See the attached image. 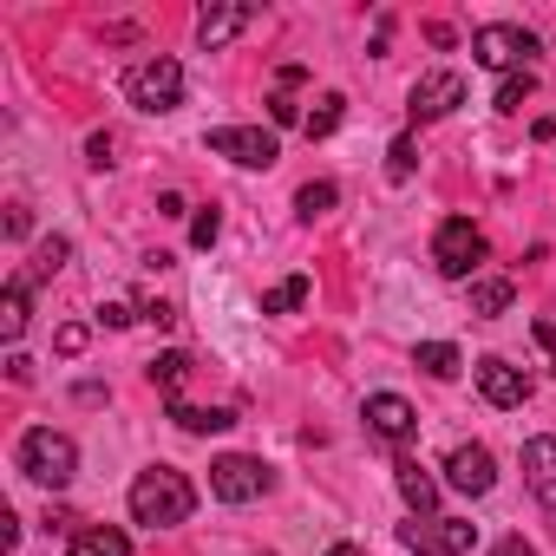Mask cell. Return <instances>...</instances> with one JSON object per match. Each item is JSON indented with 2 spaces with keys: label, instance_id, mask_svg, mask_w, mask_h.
<instances>
[{
  "label": "cell",
  "instance_id": "cell-1",
  "mask_svg": "<svg viewBox=\"0 0 556 556\" xmlns=\"http://www.w3.org/2000/svg\"><path fill=\"white\" fill-rule=\"evenodd\" d=\"M190 510H197V484H190L184 471L151 465V471L131 478V517H138L144 530H170V523H184Z\"/></svg>",
  "mask_w": 556,
  "mask_h": 556
},
{
  "label": "cell",
  "instance_id": "cell-2",
  "mask_svg": "<svg viewBox=\"0 0 556 556\" xmlns=\"http://www.w3.org/2000/svg\"><path fill=\"white\" fill-rule=\"evenodd\" d=\"M21 471L34 478V484H47V491H66L73 484V471H79V452H73V439L66 432H53V426H34V432H21Z\"/></svg>",
  "mask_w": 556,
  "mask_h": 556
},
{
  "label": "cell",
  "instance_id": "cell-3",
  "mask_svg": "<svg viewBox=\"0 0 556 556\" xmlns=\"http://www.w3.org/2000/svg\"><path fill=\"white\" fill-rule=\"evenodd\" d=\"M125 99L138 105V112H177L184 105V66L177 60H144V66H131V79H125Z\"/></svg>",
  "mask_w": 556,
  "mask_h": 556
},
{
  "label": "cell",
  "instance_id": "cell-4",
  "mask_svg": "<svg viewBox=\"0 0 556 556\" xmlns=\"http://www.w3.org/2000/svg\"><path fill=\"white\" fill-rule=\"evenodd\" d=\"M432 262H439V275L465 282V275L484 262V229H478L471 216H445V223H439V236H432Z\"/></svg>",
  "mask_w": 556,
  "mask_h": 556
},
{
  "label": "cell",
  "instance_id": "cell-5",
  "mask_svg": "<svg viewBox=\"0 0 556 556\" xmlns=\"http://www.w3.org/2000/svg\"><path fill=\"white\" fill-rule=\"evenodd\" d=\"M471 53H478V66H491V73H530V60L543 53L536 47V34H523V27H478V40H471Z\"/></svg>",
  "mask_w": 556,
  "mask_h": 556
},
{
  "label": "cell",
  "instance_id": "cell-6",
  "mask_svg": "<svg viewBox=\"0 0 556 556\" xmlns=\"http://www.w3.org/2000/svg\"><path fill=\"white\" fill-rule=\"evenodd\" d=\"M400 543L406 549H419V556H465L471 543H478V523H458V517H413V523H400Z\"/></svg>",
  "mask_w": 556,
  "mask_h": 556
},
{
  "label": "cell",
  "instance_id": "cell-7",
  "mask_svg": "<svg viewBox=\"0 0 556 556\" xmlns=\"http://www.w3.org/2000/svg\"><path fill=\"white\" fill-rule=\"evenodd\" d=\"M210 151L229 157V164H242V170H268L275 157H282L275 131H262V125H216L210 131Z\"/></svg>",
  "mask_w": 556,
  "mask_h": 556
},
{
  "label": "cell",
  "instance_id": "cell-8",
  "mask_svg": "<svg viewBox=\"0 0 556 556\" xmlns=\"http://www.w3.org/2000/svg\"><path fill=\"white\" fill-rule=\"evenodd\" d=\"M210 491H216L223 504H249V497H262V491H268V465H262V458L229 452V458H216V465H210Z\"/></svg>",
  "mask_w": 556,
  "mask_h": 556
},
{
  "label": "cell",
  "instance_id": "cell-9",
  "mask_svg": "<svg viewBox=\"0 0 556 556\" xmlns=\"http://www.w3.org/2000/svg\"><path fill=\"white\" fill-rule=\"evenodd\" d=\"M361 419H367V432H374V439H387V445H406V439L419 432V413H413L400 393H374Z\"/></svg>",
  "mask_w": 556,
  "mask_h": 556
},
{
  "label": "cell",
  "instance_id": "cell-10",
  "mask_svg": "<svg viewBox=\"0 0 556 556\" xmlns=\"http://www.w3.org/2000/svg\"><path fill=\"white\" fill-rule=\"evenodd\" d=\"M471 374H478V393H484L491 406H523V400H530V380H523V367H510V361H497V354H484Z\"/></svg>",
  "mask_w": 556,
  "mask_h": 556
},
{
  "label": "cell",
  "instance_id": "cell-11",
  "mask_svg": "<svg viewBox=\"0 0 556 556\" xmlns=\"http://www.w3.org/2000/svg\"><path fill=\"white\" fill-rule=\"evenodd\" d=\"M465 105V79L458 73H426L419 86H413V118H445V112H458Z\"/></svg>",
  "mask_w": 556,
  "mask_h": 556
},
{
  "label": "cell",
  "instance_id": "cell-12",
  "mask_svg": "<svg viewBox=\"0 0 556 556\" xmlns=\"http://www.w3.org/2000/svg\"><path fill=\"white\" fill-rule=\"evenodd\" d=\"M445 478H452L465 497H484V491L497 484V465H491V452H484V445H458V452L445 458Z\"/></svg>",
  "mask_w": 556,
  "mask_h": 556
},
{
  "label": "cell",
  "instance_id": "cell-13",
  "mask_svg": "<svg viewBox=\"0 0 556 556\" xmlns=\"http://www.w3.org/2000/svg\"><path fill=\"white\" fill-rule=\"evenodd\" d=\"M523 484H530L536 504L556 517V439H530V445H523Z\"/></svg>",
  "mask_w": 556,
  "mask_h": 556
},
{
  "label": "cell",
  "instance_id": "cell-14",
  "mask_svg": "<svg viewBox=\"0 0 556 556\" xmlns=\"http://www.w3.org/2000/svg\"><path fill=\"white\" fill-rule=\"evenodd\" d=\"M393 471H400V497L413 504V517H432V504H439V478H432L419 458H406V452H400Z\"/></svg>",
  "mask_w": 556,
  "mask_h": 556
},
{
  "label": "cell",
  "instance_id": "cell-15",
  "mask_svg": "<svg viewBox=\"0 0 556 556\" xmlns=\"http://www.w3.org/2000/svg\"><path fill=\"white\" fill-rule=\"evenodd\" d=\"M249 21H255V8H203V21H197V40L216 53V47H229V40L249 27Z\"/></svg>",
  "mask_w": 556,
  "mask_h": 556
},
{
  "label": "cell",
  "instance_id": "cell-16",
  "mask_svg": "<svg viewBox=\"0 0 556 556\" xmlns=\"http://www.w3.org/2000/svg\"><path fill=\"white\" fill-rule=\"evenodd\" d=\"M73 556H131V536L118 523H79L73 530Z\"/></svg>",
  "mask_w": 556,
  "mask_h": 556
},
{
  "label": "cell",
  "instance_id": "cell-17",
  "mask_svg": "<svg viewBox=\"0 0 556 556\" xmlns=\"http://www.w3.org/2000/svg\"><path fill=\"white\" fill-rule=\"evenodd\" d=\"M302 79H308V66H282V73H275V99H268V118H275V125H295V118H302V105H295Z\"/></svg>",
  "mask_w": 556,
  "mask_h": 556
},
{
  "label": "cell",
  "instance_id": "cell-18",
  "mask_svg": "<svg viewBox=\"0 0 556 556\" xmlns=\"http://www.w3.org/2000/svg\"><path fill=\"white\" fill-rule=\"evenodd\" d=\"M170 419H177L184 432H229V426H236L229 406H184V400H170Z\"/></svg>",
  "mask_w": 556,
  "mask_h": 556
},
{
  "label": "cell",
  "instance_id": "cell-19",
  "mask_svg": "<svg viewBox=\"0 0 556 556\" xmlns=\"http://www.w3.org/2000/svg\"><path fill=\"white\" fill-rule=\"evenodd\" d=\"M308 289H315L308 275H289V282H275V289L262 295V315H295V308L308 302Z\"/></svg>",
  "mask_w": 556,
  "mask_h": 556
},
{
  "label": "cell",
  "instance_id": "cell-20",
  "mask_svg": "<svg viewBox=\"0 0 556 556\" xmlns=\"http://www.w3.org/2000/svg\"><path fill=\"white\" fill-rule=\"evenodd\" d=\"M144 374H151V387H157L164 400H177V387H184V374H190V354H177V348H170V354H157Z\"/></svg>",
  "mask_w": 556,
  "mask_h": 556
},
{
  "label": "cell",
  "instance_id": "cell-21",
  "mask_svg": "<svg viewBox=\"0 0 556 556\" xmlns=\"http://www.w3.org/2000/svg\"><path fill=\"white\" fill-rule=\"evenodd\" d=\"M504 308H510V282H504V275L471 282V315H504Z\"/></svg>",
  "mask_w": 556,
  "mask_h": 556
},
{
  "label": "cell",
  "instance_id": "cell-22",
  "mask_svg": "<svg viewBox=\"0 0 556 556\" xmlns=\"http://www.w3.org/2000/svg\"><path fill=\"white\" fill-rule=\"evenodd\" d=\"M21 328H27V282H8V295H0V334L21 341Z\"/></svg>",
  "mask_w": 556,
  "mask_h": 556
},
{
  "label": "cell",
  "instance_id": "cell-23",
  "mask_svg": "<svg viewBox=\"0 0 556 556\" xmlns=\"http://www.w3.org/2000/svg\"><path fill=\"white\" fill-rule=\"evenodd\" d=\"M341 112H348V99H341V92H328V99L302 118V131H308V138H328V131H341Z\"/></svg>",
  "mask_w": 556,
  "mask_h": 556
},
{
  "label": "cell",
  "instance_id": "cell-24",
  "mask_svg": "<svg viewBox=\"0 0 556 556\" xmlns=\"http://www.w3.org/2000/svg\"><path fill=\"white\" fill-rule=\"evenodd\" d=\"M413 361H419V367H426L432 380H452V374L465 367V361H458V348H445V341H426V348H419Z\"/></svg>",
  "mask_w": 556,
  "mask_h": 556
},
{
  "label": "cell",
  "instance_id": "cell-25",
  "mask_svg": "<svg viewBox=\"0 0 556 556\" xmlns=\"http://www.w3.org/2000/svg\"><path fill=\"white\" fill-rule=\"evenodd\" d=\"M334 197H341V190H334L328 177H321V184H302V197H295V210H302V223H315V216H328V210H334Z\"/></svg>",
  "mask_w": 556,
  "mask_h": 556
},
{
  "label": "cell",
  "instance_id": "cell-26",
  "mask_svg": "<svg viewBox=\"0 0 556 556\" xmlns=\"http://www.w3.org/2000/svg\"><path fill=\"white\" fill-rule=\"evenodd\" d=\"M413 164H419V144H413V138H393V151H387V177H393V184H406V177H413Z\"/></svg>",
  "mask_w": 556,
  "mask_h": 556
},
{
  "label": "cell",
  "instance_id": "cell-27",
  "mask_svg": "<svg viewBox=\"0 0 556 556\" xmlns=\"http://www.w3.org/2000/svg\"><path fill=\"white\" fill-rule=\"evenodd\" d=\"M530 86H536L530 73H510V79L497 86V112H523V99H530Z\"/></svg>",
  "mask_w": 556,
  "mask_h": 556
},
{
  "label": "cell",
  "instance_id": "cell-28",
  "mask_svg": "<svg viewBox=\"0 0 556 556\" xmlns=\"http://www.w3.org/2000/svg\"><path fill=\"white\" fill-rule=\"evenodd\" d=\"M66 255H73V249H66V236L40 242V249H34V275H53V268H66Z\"/></svg>",
  "mask_w": 556,
  "mask_h": 556
},
{
  "label": "cell",
  "instance_id": "cell-29",
  "mask_svg": "<svg viewBox=\"0 0 556 556\" xmlns=\"http://www.w3.org/2000/svg\"><path fill=\"white\" fill-rule=\"evenodd\" d=\"M216 229H223V216H216V210H197V223H190V242H197V249H210V242H216Z\"/></svg>",
  "mask_w": 556,
  "mask_h": 556
},
{
  "label": "cell",
  "instance_id": "cell-30",
  "mask_svg": "<svg viewBox=\"0 0 556 556\" xmlns=\"http://www.w3.org/2000/svg\"><path fill=\"white\" fill-rule=\"evenodd\" d=\"M86 341H92V334H86V328H79V321H73V328H60V334H53V348H60V354H66V361H73V354H86Z\"/></svg>",
  "mask_w": 556,
  "mask_h": 556
},
{
  "label": "cell",
  "instance_id": "cell-31",
  "mask_svg": "<svg viewBox=\"0 0 556 556\" xmlns=\"http://www.w3.org/2000/svg\"><path fill=\"white\" fill-rule=\"evenodd\" d=\"M99 321H105V328H131V321H138V315H131V308H125V302H105V315H99Z\"/></svg>",
  "mask_w": 556,
  "mask_h": 556
},
{
  "label": "cell",
  "instance_id": "cell-32",
  "mask_svg": "<svg viewBox=\"0 0 556 556\" xmlns=\"http://www.w3.org/2000/svg\"><path fill=\"white\" fill-rule=\"evenodd\" d=\"M27 229H34V216H27V203H14L8 210V236H27Z\"/></svg>",
  "mask_w": 556,
  "mask_h": 556
},
{
  "label": "cell",
  "instance_id": "cell-33",
  "mask_svg": "<svg viewBox=\"0 0 556 556\" xmlns=\"http://www.w3.org/2000/svg\"><path fill=\"white\" fill-rule=\"evenodd\" d=\"M8 380H14V387H27V380H34V361H27V354H14V361H8Z\"/></svg>",
  "mask_w": 556,
  "mask_h": 556
},
{
  "label": "cell",
  "instance_id": "cell-34",
  "mask_svg": "<svg viewBox=\"0 0 556 556\" xmlns=\"http://www.w3.org/2000/svg\"><path fill=\"white\" fill-rule=\"evenodd\" d=\"M536 341L549 348V361H556V315H536Z\"/></svg>",
  "mask_w": 556,
  "mask_h": 556
},
{
  "label": "cell",
  "instance_id": "cell-35",
  "mask_svg": "<svg viewBox=\"0 0 556 556\" xmlns=\"http://www.w3.org/2000/svg\"><path fill=\"white\" fill-rule=\"evenodd\" d=\"M491 556H536V549H530V543H523V536H504V543H497V549H491Z\"/></svg>",
  "mask_w": 556,
  "mask_h": 556
},
{
  "label": "cell",
  "instance_id": "cell-36",
  "mask_svg": "<svg viewBox=\"0 0 556 556\" xmlns=\"http://www.w3.org/2000/svg\"><path fill=\"white\" fill-rule=\"evenodd\" d=\"M536 138H556V118H536Z\"/></svg>",
  "mask_w": 556,
  "mask_h": 556
},
{
  "label": "cell",
  "instance_id": "cell-37",
  "mask_svg": "<svg viewBox=\"0 0 556 556\" xmlns=\"http://www.w3.org/2000/svg\"><path fill=\"white\" fill-rule=\"evenodd\" d=\"M328 556H367V549H354V543H334V549H328Z\"/></svg>",
  "mask_w": 556,
  "mask_h": 556
}]
</instances>
